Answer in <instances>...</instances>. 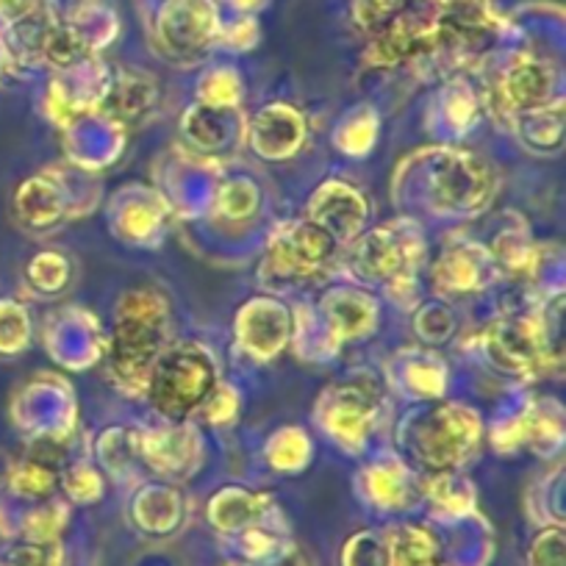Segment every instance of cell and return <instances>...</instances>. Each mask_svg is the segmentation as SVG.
I'll return each instance as SVG.
<instances>
[{
    "label": "cell",
    "mask_w": 566,
    "mask_h": 566,
    "mask_svg": "<svg viewBox=\"0 0 566 566\" xmlns=\"http://www.w3.org/2000/svg\"><path fill=\"white\" fill-rule=\"evenodd\" d=\"M170 306L156 290H130L114 314L108 378L123 395L142 397L156 364L170 347Z\"/></svg>",
    "instance_id": "6da1fadb"
},
{
    "label": "cell",
    "mask_w": 566,
    "mask_h": 566,
    "mask_svg": "<svg viewBox=\"0 0 566 566\" xmlns=\"http://www.w3.org/2000/svg\"><path fill=\"white\" fill-rule=\"evenodd\" d=\"M353 270L361 281L380 283L400 306L417 290V272L424 261L422 231L411 220H395L353 239Z\"/></svg>",
    "instance_id": "7a4b0ae2"
},
{
    "label": "cell",
    "mask_w": 566,
    "mask_h": 566,
    "mask_svg": "<svg viewBox=\"0 0 566 566\" xmlns=\"http://www.w3.org/2000/svg\"><path fill=\"white\" fill-rule=\"evenodd\" d=\"M217 361L198 342L167 347L148 380V400L167 422H187L214 391Z\"/></svg>",
    "instance_id": "3957f363"
},
{
    "label": "cell",
    "mask_w": 566,
    "mask_h": 566,
    "mask_svg": "<svg viewBox=\"0 0 566 566\" xmlns=\"http://www.w3.org/2000/svg\"><path fill=\"white\" fill-rule=\"evenodd\" d=\"M481 419L472 408L444 402L411 422V455L428 472H455L481 450Z\"/></svg>",
    "instance_id": "277c9868"
},
{
    "label": "cell",
    "mask_w": 566,
    "mask_h": 566,
    "mask_svg": "<svg viewBox=\"0 0 566 566\" xmlns=\"http://www.w3.org/2000/svg\"><path fill=\"white\" fill-rule=\"evenodd\" d=\"M336 259V242L312 220L283 222L266 244L259 277L270 290L297 286L323 275Z\"/></svg>",
    "instance_id": "5b68a950"
},
{
    "label": "cell",
    "mask_w": 566,
    "mask_h": 566,
    "mask_svg": "<svg viewBox=\"0 0 566 566\" xmlns=\"http://www.w3.org/2000/svg\"><path fill=\"white\" fill-rule=\"evenodd\" d=\"M384 389L369 373L336 380L319 395L317 422L339 448L358 453L378 422Z\"/></svg>",
    "instance_id": "8992f818"
},
{
    "label": "cell",
    "mask_w": 566,
    "mask_h": 566,
    "mask_svg": "<svg viewBox=\"0 0 566 566\" xmlns=\"http://www.w3.org/2000/svg\"><path fill=\"white\" fill-rule=\"evenodd\" d=\"M483 353L497 369L509 375H538L549 367V331L533 314H509L494 319L481 339Z\"/></svg>",
    "instance_id": "52a82bcc"
},
{
    "label": "cell",
    "mask_w": 566,
    "mask_h": 566,
    "mask_svg": "<svg viewBox=\"0 0 566 566\" xmlns=\"http://www.w3.org/2000/svg\"><path fill=\"white\" fill-rule=\"evenodd\" d=\"M433 159L431 206L442 214H475L492 200L494 176L489 165L464 150L439 148Z\"/></svg>",
    "instance_id": "ba28073f"
},
{
    "label": "cell",
    "mask_w": 566,
    "mask_h": 566,
    "mask_svg": "<svg viewBox=\"0 0 566 566\" xmlns=\"http://www.w3.org/2000/svg\"><path fill=\"white\" fill-rule=\"evenodd\" d=\"M555 84H558V75L549 67V62L533 56H516L492 81L486 103L494 117L514 123L522 114L538 112V108L558 103L560 97L553 101Z\"/></svg>",
    "instance_id": "9c48e42d"
},
{
    "label": "cell",
    "mask_w": 566,
    "mask_h": 566,
    "mask_svg": "<svg viewBox=\"0 0 566 566\" xmlns=\"http://www.w3.org/2000/svg\"><path fill=\"white\" fill-rule=\"evenodd\" d=\"M500 277L492 253L472 239H453L433 261L431 281L442 297H467L483 292Z\"/></svg>",
    "instance_id": "30bf717a"
},
{
    "label": "cell",
    "mask_w": 566,
    "mask_h": 566,
    "mask_svg": "<svg viewBox=\"0 0 566 566\" xmlns=\"http://www.w3.org/2000/svg\"><path fill=\"white\" fill-rule=\"evenodd\" d=\"M139 455L145 467H150L159 475L184 481L203 461V442H200V433L192 424L170 422L165 428L139 433Z\"/></svg>",
    "instance_id": "8fae6325"
},
{
    "label": "cell",
    "mask_w": 566,
    "mask_h": 566,
    "mask_svg": "<svg viewBox=\"0 0 566 566\" xmlns=\"http://www.w3.org/2000/svg\"><path fill=\"white\" fill-rule=\"evenodd\" d=\"M308 220L323 228L336 244L353 242L367 222V200L350 184L328 181L314 192Z\"/></svg>",
    "instance_id": "7c38bea8"
},
{
    "label": "cell",
    "mask_w": 566,
    "mask_h": 566,
    "mask_svg": "<svg viewBox=\"0 0 566 566\" xmlns=\"http://www.w3.org/2000/svg\"><path fill=\"white\" fill-rule=\"evenodd\" d=\"M564 411L555 400H533L527 411L509 424L503 433H497V450H516L527 448L533 453H549L560 448L564 437Z\"/></svg>",
    "instance_id": "4fadbf2b"
},
{
    "label": "cell",
    "mask_w": 566,
    "mask_h": 566,
    "mask_svg": "<svg viewBox=\"0 0 566 566\" xmlns=\"http://www.w3.org/2000/svg\"><path fill=\"white\" fill-rule=\"evenodd\" d=\"M64 472V448L62 444L42 442L31 453L18 459L9 470V486L20 497L45 500L56 492L59 478Z\"/></svg>",
    "instance_id": "5bb4252c"
},
{
    "label": "cell",
    "mask_w": 566,
    "mask_h": 566,
    "mask_svg": "<svg viewBox=\"0 0 566 566\" xmlns=\"http://www.w3.org/2000/svg\"><path fill=\"white\" fill-rule=\"evenodd\" d=\"M154 103H156L154 78L125 70V73L117 75L112 90L103 92L101 108L112 119H119V123H134V119L145 117V114L154 108Z\"/></svg>",
    "instance_id": "9a60e30c"
},
{
    "label": "cell",
    "mask_w": 566,
    "mask_h": 566,
    "mask_svg": "<svg viewBox=\"0 0 566 566\" xmlns=\"http://www.w3.org/2000/svg\"><path fill=\"white\" fill-rule=\"evenodd\" d=\"M361 489L380 509H402L411 494V475L400 461H380L361 472Z\"/></svg>",
    "instance_id": "2e32d148"
},
{
    "label": "cell",
    "mask_w": 566,
    "mask_h": 566,
    "mask_svg": "<svg viewBox=\"0 0 566 566\" xmlns=\"http://www.w3.org/2000/svg\"><path fill=\"white\" fill-rule=\"evenodd\" d=\"M489 253H492L500 275H527L533 270V264H536V250H533L525 226H520V222L511 228H503V233L489 248Z\"/></svg>",
    "instance_id": "e0dca14e"
},
{
    "label": "cell",
    "mask_w": 566,
    "mask_h": 566,
    "mask_svg": "<svg viewBox=\"0 0 566 566\" xmlns=\"http://www.w3.org/2000/svg\"><path fill=\"white\" fill-rule=\"evenodd\" d=\"M422 492L428 494L433 505L439 511H450V514H461V511L472 509V500H475V492H472L470 481L455 472H431V478H424Z\"/></svg>",
    "instance_id": "ac0fdd59"
},
{
    "label": "cell",
    "mask_w": 566,
    "mask_h": 566,
    "mask_svg": "<svg viewBox=\"0 0 566 566\" xmlns=\"http://www.w3.org/2000/svg\"><path fill=\"white\" fill-rule=\"evenodd\" d=\"M433 555H437V544L419 527H402L391 538V566H433Z\"/></svg>",
    "instance_id": "d6986e66"
},
{
    "label": "cell",
    "mask_w": 566,
    "mask_h": 566,
    "mask_svg": "<svg viewBox=\"0 0 566 566\" xmlns=\"http://www.w3.org/2000/svg\"><path fill=\"white\" fill-rule=\"evenodd\" d=\"M29 277L40 292H59L70 281V261L56 250L34 255L29 264Z\"/></svg>",
    "instance_id": "ffe728a7"
},
{
    "label": "cell",
    "mask_w": 566,
    "mask_h": 566,
    "mask_svg": "<svg viewBox=\"0 0 566 566\" xmlns=\"http://www.w3.org/2000/svg\"><path fill=\"white\" fill-rule=\"evenodd\" d=\"M270 459L277 470H301L306 467L308 459V439L301 428H286V431L275 433L270 444Z\"/></svg>",
    "instance_id": "44dd1931"
},
{
    "label": "cell",
    "mask_w": 566,
    "mask_h": 566,
    "mask_svg": "<svg viewBox=\"0 0 566 566\" xmlns=\"http://www.w3.org/2000/svg\"><path fill=\"white\" fill-rule=\"evenodd\" d=\"M64 522H67V509L64 503H48L36 509L34 514L25 520V536L34 544H48L62 533Z\"/></svg>",
    "instance_id": "7402d4cb"
},
{
    "label": "cell",
    "mask_w": 566,
    "mask_h": 566,
    "mask_svg": "<svg viewBox=\"0 0 566 566\" xmlns=\"http://www.w3.org/2000/svg\"><path fill=\"white\" fill-rule=\"evenodd\" d=\"M62 481H64V489H67L70 497L78 500V503H92V500H97L103 494L101 475H97L95 467H90V464L64 467Z\"/></svg>",
    "instance_id": "603a6c76"
},
{
    "label": "cell",
    "mask_w": 566,
    "mask_h": 566,
    "mask_svg": "<svg viewBox=\"0 0 566 566\" xmlns=\"http://www.w3.org/2000/svg\"><path fill=\"white\" fill-rule=\"evenodd\" d=\"M255 187L250 181H231L220 192V214L226 220H248L255 209Z\"/></svg>",
    "instance_id": "cb8c5ba5"
},
{
    "label": "cell",
    "mask_w": 566,
    "mask_h": 566,
    "mask_svg": "<svg viewBox=\"0 0 566 566\" xmlns=\"http://www.w3.org/2000/svg\"><path fill=\"white\" fill-rule=\"evenodd\" d=\"M200 411L206 413V419H209L211 424L231 422L239 411L237 391H233L228 384H217L214 391H211V395L206 397L203 406H200Z\"/></svg>",
    "instance_id": "d4e9b609"
},
{
    "label": "cell",
    "mask_w": 566,
    "mask_h": 566,
    "mask_svg": "<svg viewBox=\"0 0 566 566\" xmlns=\"http://www.w3.org/2000/svg\"><path fill=\"white\" fill-rule=\"evenodd\" d=\"M59 560H62V547L48 542L14 549L12 558H9V566H59Z\"/></svg>",
    "instance_id": "484cf974"
},
{
    "label": "cell",
    "mask_w": 566,
    "mask_h": 566,
    "mask_svg": "<svg viewBox=\"0 0 566 566\" xmlns=\"http://www.w3.org/2000/svg\"><path fill=\"white\" fill-rule=\"evenodd\" d=\"M253 29H255V25L250 23V20H244V23L233 25L231 36H228V45L237 48V51H242V48H250L255 42V36H244V31H253Z\"/></svg>",
    "instance_id": "4316f807"
},
{
    "label": "cell",
    "mask_w": 566,
    "mask_h": 566,
    "mask_svg": "<svg viewBox=\"0 0 566 566\" xmlns=\"http://www.w3.org/2000/svg\"><path fill=\"white\" fill-rule=\"evenodd\" d=\"M0 62H3V56H0Z\"/></svg>",
    "instance_id": "83f0119b"
}]
</instances>
